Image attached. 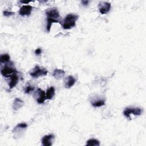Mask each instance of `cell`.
Masks as SVG:
<instances>
[{
	"instance_id": "cell-1",
	"label": "cell",
	"mask_w": 146,
	"mask_h": 146,
	"mask_svg": "<svg viewBox=\"0 0 146 146\" xmlns=\"http://www.w3.org/2000/svg\"><path fill=\"white\" fill-rule=\"evenodd\" d=\"M46 14L47 16V26L46 29L48 32L50 31L51 25L53 23H60V15L58 9L55 7H52L47 9L46 11Z\"/></svg>"
},
{
	"instance_id": "cell-2",
	"label": "cell",
	"mask_w": 146,
	"mask_h": 146,
	"mask_svg": "<svg viewBox=\"0 0 146 146\" xmlns=\"http://www.w3.org/2000/svg\"><path fill=\"white\" fill-rule=\"evenodd\" d=\"M78 15L76 14H67L61 23L63 28L65 30H68L75 27L76 25V21L78 19Z\"/></svg>"
},
{
	"instance_id": "cell-3",
	"label": "cell",
	"mask_w": 146,
	"mask_h": 146,
	"mask_svg": "<svg viewBox=\"0 0 146 146\" xmlns=\"http://www.w3.org/2000/svg\"><path fill=\"white\" fill-rule=\"evenodd\" d=\"M17 72V71H16L15 68L14 67L12 63L9 64L7 63L1 70L2 75L6 78H10L14 73Z\"/></svg>"
},
{
	"instance_id": "cell-4",
	"label": "cell",
	"mask_w": 146,
	"mask_h": 146,
	"mask_svg": "<svg viewBox=\"0 0 146 146\" xmlns=\"http://www.w3.org/2000/svg\"><path fill=\"white\" fill-rule=\"evenodd\" d=\"M47 73L48 71L46 68L36 65L30 72V75L34 78H37L39 76H45L47 74Z\"/></svg>"
},
{
	"instance_id": "cell-5",
	"label": "cell",
	"mask_w": 146,
	"mask_h": 146,
	"mask_svg": "<svg viewBox=\"0 0 146 146\" xmlns=\"http://www.w3.org/2000/svg\"><path fill=\"white\" fill-rule=\"evenodd\" d=\"M142 113V110L140 108H126L124 112V115L129 119H131L130 115L133 113L134 115H140Z\"/></svg>"
},
{
	"instance_id": "cell-6",
	"label": "cell",
	"mask_w": 146,
	"mask_h": 146,
	"mask_svg": "<svg viewBox=\"0 0 146 146\" xmlns=\"http://www.w3.org/2000/svg\"><path fill=\"white\" fill-rule=\"evenodd\" d=\"M34 96L38 104L43 103L46 99L45 91L40 88H38L35 92Z\"/></svg>"
},
{
	"instance_id": "cell-7",
	"label": "cell",
	"mask_w": 146,
	"mask_h": 146,
	"mask_svg": "<svg viewBox=\"0 0 146 146\" xmlns=\"http://www.w3.org/2000/svg\"><path fill=\"white\" fill-rule=\"evenodd\" d=\"M111 7L110 3L107 2H100L98 5V9L101 14H106L108 13Z\"/></svg>"
},
{
	"instance_id": "cell-8",
	"label": "cell",
	"mask_w": 146,
	"mask_h": 146,
	"mask_svg": "<svg viewBox=\"0 0 146 146\" xmlns=\"http://www.w3.org/2000/svg\"><path fill=\"white\" fill-rule=\"evenodd\" d=\"M33 7L30 5H23L19 9V14L22 16H29L30 15Z\"/></svg>"
},
{
	"instance_id": "cell-9",
	"label": "cell",
	"mask_w": 146,
	"mask_h": 146,
	"mask_svg": "<svg viewBox=\"0 0 146 146\" xmlns=\"http://www.w3.org/2000/svg\"><path fill=\"white\" fill-rule=\"evenodd\" d=\"M54 139V136L52 134L44 135L42 138V144L43 146H51L52 144V140Z\"/></svg>"
},
{
	"instance_id": "cell-10",
	"label": "cell",
	"mask_w": 146,
	"mask_h": 146,
	"mask_svg": "<svg viewBox=\"0 0 146 146\" xmlns=\"http://www.w3.org/2000/svg\"><path fill=\"white\" fill-rule=\"evenodd\" d=\"M19 77L17 75V72L14 73L10 77V81L9 83V86L10 88H14L18 83Z\"/></svg>"
},
{
	"instance_id": "cell-11",
	"label": "cell",
	"mask_w": 146,
	"mask_h": 146,
	"mask_svg": "<svg viewBox=\"0 0 146 146\" xmlns=\"http://www.w3.org/2000/svg\"><path fill=\"white\" fill-rule=\"evenodd\" d=\"M24 105V102L19 98H16L14 99L13 103V108L14 111H17L22 107Z\"/></svg>"
},
{
	"instance_id": "cell-12",
	"label": "cell",
	"mask_w": 146,
	"mask_h": 146,
	"mask_svg": "<svg viewBox=\"0 0 146 146\" xmlns=\"http://www.w3.org/2000/svg\"><path fill=\"white\" fill-rule=\"evenodd\" d=\"M76 82L75 79L71 75L68 76L65 79L64 86L66 88H70L73 86Z\"/></svg>"
},
{
	"instance_id": "cell-13",
	"label": "cell",
	"mask_w": 146,
	"mask_h": 146,
	"mask_svg": "<svg viewBox=\"0 0 146 146\" xmlns=\"http://www.w3.org/2000/svg\"><path fill=\"white\" fill-rule=\"evenodd\" d=\"M65 75V71L62 69H59L56 68L54 70L53 73H52V76L57 79H61Z\"/></svg>"
},
{
	"instance_id": "cell-14",
	"label": "cell",
	"mask_w": 146,
	"mask_h": 146,
	"mask_svg": "<svg viewBox=\"0 0 146 146\" xmlns=\"http://www.w3.org/2000/svg\"><path fill=\"white\" fill-rule=\"evenodd\" d=\"M27 127V124L25 123H21L17 124L13 129V132L14 133H17V132H21L23 129H25Z\"/></svg>"
},
{
	"instance_id": "cell-15",
	"label": "cell",
	"mask_w": 146,
	"mask_h": 146,
	"mask_svg": "<svg viewBox=\"0 0 146 146\" xmlns=\"http://www.w3.org/2000/svg\"><path fill=\"white\" fill-rule=\"evenodd\" d=\"M55 95V88L54 87L51 86L48 88L46 90V99L51 100Z\"/></svg>"
},
{
	"instance_id": "cell-16",
	"label": "cell",
	"mask_w": 146,
	"mask_h": 146,
	"mask_svg": "<svg viewBox=\"0 0 146 146\" xmlns=\"http://www.w3.org/2000/svg\"><path fill=\"white\" fill-rule=\"evenodd\" d=\"M99 141L95 139H90L88 140L86 143V145L87 146H99Z\"/></svg>"
},
{
	"instance_id": "cell-17",
	"label": "cell",
	"mask_w": 146,
	"mask_h": 146,
	"mask_svg": "<svg viewBox=\"0 0 146 146\" xmlns=\"http://www.w3.org/2000/svg\"><path fill=\"white\" fill-rule=\"evenodd\" d=\"M10 57L8 54H4L1 55L0 60L1 63H7L10 62Z\"/></svg>"
},
{
	"instance_id": "cell-18",
	"label": "cell",
	"mask_w": 146,
	"mask_h": 146,
	"mask_svg": "<svg viewBox=\"0 0 146 146\" xmlns=\"http://www.w3.org/2000/svg\"><path fill=\"white\" fill-rule=\"evenodd\" d=\"M92 106L95 107H99L103 106L105 104V100H97L96 101L92 102Z\"/></svg>"
},
{
	"instance_id": "cell-19",
	"label": "cell",
	"mask_w": 146,
	"mask_h": 146,
	"mask_svg": "<svg viewBox=\"0 0 146 146\" xmlns=\"http://www.w3.org/2000/svg\"><path fill=\"white\" fill-rule=\"evenodd\" d=\"M34 90V87H33L31 86H30V85H28V86H27L26 87V88L25 89V92L26 94H29L31 93L32 91H33Z\"/></svg>"
},
{
	"instance_id": "cell-20",
	"label": "cell",
	"mask_w": 146,
	"mask_h": 146,
	"mask_svg": "<svg viewBox=\"0 0 146 146\" xmlns=\"http://www.w3.org/2000/svg\"><path fill=\"white\" fill-rule=\"evenodd\" d=\"M3 15L6 17H9L10 15H12L13 14H15V13L14 12H11V11H3Z\"/></svg>"
},
{
	"instance_id": "cell-21",
	"label": "cell",
	"mask_w": 146,
	"mask_h": 146,
	"mask_svg": "<svg viewBox=\"0 0 146 146\" xmlns=\"http://www.w3.org/2000/svg\"><path fill=\"white\" fill-rule=\"evenodd\" d=\"M41 53H42V50H41L40 48H39L36 49L35 51V54L36 55H39V54H40Z\"/></svg>"
},
{
	"instance_id": "cell-22",
	"label": "cell",
	"mask_w": 146,
	"mask_h": 146,
	"mask_svg": "<svg viewBox=\"0 0 146 146\" xmlns=\"http://www.w3.org/2000/svg\"><path fill=\"white\" fill-rule=\"evenodd\" d=\"M88 2H89L88 1H82V3L83 6H87L88 5Z\"/></svg>"
},
{
	"instance_id": "cell-23",
	"label": "cell",
	"mask_w": 146,
	"mask_h": 146,
	"mask_svg": "<svg viewBox=\"0 0 146 146\" xmlns=\"http://www.w3.org/2000/svg\"><path fill=\"white\" fill-rule=\"evenodd\" d=\"M31 2V1H20L21 3H25V4H28L29 3H30V2Z\"/></svg>"
}]
</instances>
